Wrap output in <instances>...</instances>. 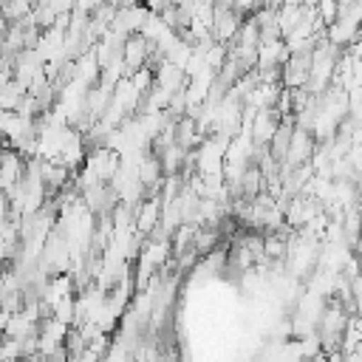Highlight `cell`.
<instances>
[{
  "instance_id": "1",
  "label": "cell",
  "mask_w": 362,
  "mask_h": 362,
  "mask_svg": "<svg viewBox=\"0 0 362 362\" xmlns=\"http://www.w3.org/2000/svg\"><path fill=\"white\" fill-rule=\"evenodd\" d=\"M240 20H243V17H240L235 8H212V23H209V34H212V40L226 45V42L235 37Z\"/></svg>"
},
{
  "instance_id": "2",
  "label": "cell",
  "mask_w": 362,
  "mask_h": 362,
  "mask_svg": "<svg viewBox=\"0 0 362 362\" xmlns=\"http://www.w3.org/2000/svg\"><path fill=\"white\" fill-rule=\"evenodd\" d=\"M158 221H161V201L156 195H150L147 201L133 206V226H136V232L150 235V232H156Z\"/></svg>"
},
{
  "instance_id": "3",
  "label": "cell",
  "mask_w": 362,
  "mask_h": 362,
  "mask_svg": "<svg viewBox=\"0 0 362 362\" xmlns=\"http://www.w3.org/2000/svg\"><path fill=\"white\" fill-rule=\"evenodd\" d=\"M102 3H105V0H74V8L82 11V14H90V11H96Z\"/></svg>"
},
{
  "instance_id": "4",
  "label": "cell",
  "mask_w": 362,
  "mask_h": 362,
  "mask_svg": "<svg viewBox=\"0 0 362 362\" xmlns=\"http://www.w3.org/2000/svg\"><path fill=\"white\" fill-rule=\"evenodd\" d=\"M173 6V0H144V8L150 11V14H161L164 8H170Z\"/></svg>"
},
{
  "instance_id": "5",
  "label": "cell",
  "mask_w": 362,
  "mask_h": 362,
  "mask_svg": "<svg viewBox=\"0 0 362 362\" xmlns=\"http://www.w3.org/2000/svg\"><path fill=\"white\" fill-rule=\"evenodd\" d=\"M0 147H6V136H3V130H0Z\"/></svg>"
}]
</instances>
